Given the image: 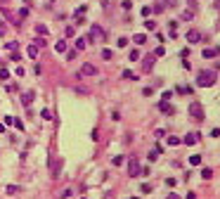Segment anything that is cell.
I'll return each mask as SVG.
<instances>
[{
    "label": "cell",
    "instance_id": "cell-1",
    "mask_svg": "<svg viewBox=\"0 0 220 199\" xmlns=\"http://www.w3.org/2000/svg\"><path fill=\"white\" fill-rule=\"evenodd\" d=\"M197 83L201 88H211L215 83V71H208V69H204V71H199V76H197Z\"/></svg>",
    "mask_w": 220,
    "mask_h": 199
},
{
    "label": "cell",
    "instance_id": "cell-2",
    "mask_svg": "<svg viewBox=\"0 0 220 199\" xmlns=\"http://www.w3.org/2000/svg\"><path fill=\"white\" fill-rule=\"evenodd\" d=\"M128 173H130V178H137L140 173H142V166H140L137 156H130L128 159Z\"/></svg>",
    "mask_w": 220,
    "mask_h": 199
},
{
    "label": "cell",
    "instance_id": "cell-3",
    "mask_svg": "<svg viewBox=\"0 0 220 199\" xmlns=\"http://www.w3.org/2000/svg\"><path fill=\"white\" fill-rule=\"evenodd\" d=\"M189 114H192L197 121H204V107H201V102H192L189 104Z\"/></svg>",
    "mask_w": 220,
    "mask_h": 199
},
{
    "label": "cell",
    "instance_id": "cell-4",
    "mask_svg": "<svg viewBox=\"0 0 220 199\" xmlns=\"http://www.w3.org/2000/svg\"><path fill=\"white\" fill-rule=\"evenodd\" d=\"M199 140H201V133H197V130H192V133H187V135H185V145H197V142Z\"/></svg>",
    "mask_w": 220,
    "mask_h": 199
},
{
    "label": "cell",
    "instance_id": "cell-5",
    "mask_svg": "<svg viewBox=\"0 0 220 199\" xmlns=\"http://www.w3.org/2000/svg\"><path fill=\"white\" fill-rule=\"evenodd\" d=\"M78 76H97V66L95 64H83L81 71H78Z\"/></svg>",
    "mask_w": 220,
    "mask_h": 199
},
{
    "label": "cell",
    "instance_id": "cell-6",
    "mask_svg": "<svg viewBox=\"0 0 220 199\" xmlns=\"http://www.w3.org/2000/svg\"><path fill=\"white\" fill-rule=\"evenodd\" d=\"M59 168H62V159H50V173H52V178L59 175Z\"/></svg>",
    "mask_w": 220,
    "mask_h": 199
},
{
    "label": "cell",
    "instance_id": "cell-7",
    "mask_svg": "<svg viewBox=\"0 0 220 199\" xmlns=\"http://www.w3.org/2000/svg\"><path fill=\"white\" fill-rule=\"evenodd\" d=\"M159 109H161L163 114H175V107L168 104V100H161V102H159Z\"/></svg>",
    "mask_w": 220,
    "mask_h": 199
},
{
    "label": "cell",
    "instance_id": "cell-8",
    "mask_svg": "<svg viewBox=\"0 0 220 199\" xmlns=\"http://www.w3.org/2000/svg\"><path fill=\"white\" fill-rule=\"evenodd\" d=\"M33 95H36L33 90H26V92L22 95V104H24V107H31V102H33Z\"/></svg>",
    "mask_w": 220,
    "mask_h": 199
},
{
    "label": "cell",
    "instance_id": "cell-9",
    "mask_svg": "<svg viewBox=\"0 0 220 199\" xmlns=\"http://www.w3.org/2000/svg\"><path fill=\"white\" fill-rule=\"evenodd\" d=\"M199 40H201V33L199 31H194V29L187 31V43H199Z\"/></svg>",
    "mask_w": 220,
    "mask_h": 199
},
{
    "label": "cell",
    "instance_id": "cell-10",
    "mask_svg": "<svg viewBox=\"0 0 220 199\" xmlns=\"http://www.w3.org/2000/svg\"><path fill=\"white\" fill-rule=\"evenodd\" d=\"M26 52H28V57H38V52H40V48H38L36 43H31V45L26 48Z\"/></svg>",
    "mask_w": 220,
    "mask_h": 199
},
{
    "label": "cell",
    "instance_id": "cell-11",
    "mask_svg": "<svg viewBox=\"0 0 220 199\" xmlns=\"http://www.w3.org/2000/svg\"><path fill=\"white\" fill-rule=\"evenodd\" d=\"M151 69H154V55L145 57V71H151Z\"/></svg>",
    "mask_w": 220,
    "mask_h": 199
},
{
    "label": "cell",
    "instance_id": "cell-12",
    "mask_svg": "<svg viewBox=\"0 0 220 199\" xmlns=\"http://www.w3.org/2000/svg\"><path fill=\"white\" fill-rule=\"evenodd\" d=\"M85 43H88V38H76L74 48H76V50H85Z\"/></svg>",
    "mask_w": 220,
    "mask_h": 199
},
{
    "label": "cell",
    "instance_id": "cell-13",
    "mask_svg": "<svg viewBox=\"0 0 220 199\" xmlns=\"http://www.w3.org/2000/svg\"><path fill=\"white\" fill-rule=\"evenodd\" d=\"M54 50H57V52H66V40H62V38H59L57 45H54Z\"/></svg>",
    "mask_w": 220,
    "mask_h": 199
},
{
    "label": "cell",
    "instance_id": "cell-14",
    "mask_svg": "<svg viewBox=\"0 0 220 199\" xmlns=\"http://www.w3.org/2000/svg\"><path fill=\"white\" fill-rule=\"evenodd\" d=\"M133 40H135L137 45H145V43H147V36H145V33H137V36H135Z\"/></svg>",
    "mask_w": 220,
    "mask_h": 199
},
{
    "label": "cell",
    "instance_id": "cell-15",
    "mask_svg": "<svg viewBox=\"0 0 220 199\" xmlns=\"http://www.w3.org/2000/svg\"><path fill=\"white\" fill-rule=\"evenodd\" d=\"M163 10H166V5H163V3H156V5H151V12H156V14H161Z\"/></svg>",
    "mask_w": 220,
    "mask_h": 199
},
{
    "label": "cell",
    "instance_id": "cell-16",
    "mask_svg": "<svg viewBox=\"0 0 220 199\" xmlns=\"http://www.w3.org/2000/svg\"><path fill=\"white\" fill-rule=\"evenodd\" d=\"M189 164H192V166H201V156H199V154H192V156H189Z\"/></svg>",
    "mask_w": 220,
    "mask_h": 199
},
{
    "label": "cell",
    "instance_id": "cell-17",
    "mask_svg": "<svg viewBox=\"0 0 220 199\" xmlns=\"http://www.w3.org/2000/svg\"><path fill=\"white\" fill-rule=\"evenodd\" d=\"M168 145H171V147H177V145H180V142H182V140H180V138H175V135H171V138H168Z\"/></svg>",
    "mask_w": 220,
    "mask_h": 199
},
{
    "label": "cell",
    "instance_id": "cell-18",
    "mask_svg": "<svg viewBox=\"0 0 220 199\" xmlns=\"http://www.w3.org/2000/svg\"><path fill=\"white\" fill-rule=\"evenodd\" d=\"M145 29H147V31H156V22L147 19V22H145Z\"/></svg>",
    "mask_w": 220,
    "mask_h": 199
},
{
    "label": "cell",
    "instance_id": "cell-19",
    "mask_svg": "<svg viewBox=\"0 0 220 199\" xmlns=\"http://www.w3.org/2000/svg\"><path fill=\"white\" fill-rule=\"evenodd\" d=\"M201 178H206V180L213 178V171H211V168H201Z\"/></svg>",
    "mask_w": 220,
    "mask_h": 199
},
{
    "label": "cell",
    "instance_id": "cell-20",
    "mask_svg": "<svg viewBox=\"0 0 220 199\" xmlns=\"http://www.w3.org/2000/svg\"><path fill=\"white\" fill-rule=\"evenodd\" d=\"M121 76H123V78H133V81H137V76H135L133 71H128V69H125V71H123Z\"/></svg>",
    "mask_w": 220,
    "mask_h": 199
},
{
    "label": "cell",
    "instance_id": "cell-21",
    "mask_svg": "<svg viewBox=\"0 0 220 199\" xmlns=\"http://www.w3.org/2000/svg\"><path fill=\"white\" fill-rule=\"evenodd\" d=\"M36 33H38V36H48V29H45V26H36Z\"/></svg>",
    "mask_w": 220,
    "mask_h": 199
},
{
    "label": "cell",
    "instance_id": "cell-22",
    "mask_svg": "<svg viewBox=\"0 0 220 199\" xmlns=\"http://www.w3.org/2000/svg\"><path fill=\"white\" fill-rule=\"evenodd\" d=\"M111 164H114V166H121V164H123V156H121V154H118V156H114V159H111Z\"/></svg>",
    "mask_w": 220,
    "mask_h": 199
},
{
    "label": "cell",
    "instance_id": "cell-23",
    "mask_svg": "<svg viewBox=\"0 0 220 199\" xmlns=\"http://www.w3.org/2000/svg\"><path fill=\"white\" fill-rule=\"evenodd\" d=\"M0 78H3V81H7V78H10V71H7L5 66H3V69H0Z\"/></svg>",
    "mask_w": 220,
    "mask_h": 199
},
{
    "label": "cell",
    "instance_id": "cell-24",
    "mask_svg": "<svg viewBox=\"0 0 220 199\" xmlns=\"http://www.w3.org/2000/svg\"><path fill=\"white\" fill-rule=\"evenodd\" d=\"M85 12H88V7H85V5H81V7H78V10H76V17H83V14H85Z\"/></svg>",
    "mask_w": 220,
    "mask_h": 199
},
{
    "label": "cell",
    "instance_id": "cell-25",
    "mask_svg": "<svg viewBox=\"0 0 220 199\" xmlns=\"http://www.w3.org/2000/svg\"><path fill=\"white\" fill-rule=\"evenodd\" d=\"M140 59V50H133V52H130V62H137Z\"/></svg>",
    "mask_w": 220,
    "mask_h": 199
},
{
    "label": "cell",
    "instance_id": "cell-26",
    "mask_svg": "<svg viewBox=\"0 0 220 199\" xmlns=\"http://www.w3.org/2000/svg\"><path fill=\"white\" fill-rule=\"evenodd\" d=\"M19 192V187H17V185H7V194H17Z\"/></svg>",
    "mask_w": 220,
    "mask_h": 199
},
{
    "label": "cell",
    "instance_id": "cell-27",
    "mask_svg": "<svg viewBox=\"0 0 220 199\" xmlns=\"http://www.w3.org/2000/svg\"><path fill=\"white\" fill-rule=\"evenodd\" d=\"M192 17H194V12H192V10H185V12H182V19H187V22L192 19Z\"/></svg>",
    "mask_w": 220,
    "mask_h": 199
},
{
    "label": "cell",
    "instance_id": "cell-28",
    "mask_svg": "<svg viewBox=\"0 0 220 199\" xmlns=\"http://www.w3.org/2000/svg\"><path fill=\"white\" fill-rule=\"evenodd\" d=\"M102 57H104V59H111V57H114V52H111V50H107V48H104V50H102Z\"/></svg>",
    "mask_w": 220,
    "mask_h": 199
},
{
    "label": "cell",
    "instance_id": "cell-29",
    "mask_svg": "<svg viewBox=\"0 0 220 199\" xmlns=\"http://www.w3.org/2000/svg\"><path fill=\"white\" fill-rule=\"evenodd\" d=\"M201 55H204V59H211V57H213V55H215V50H204V52H201Z\"/></svg>",
    "mask_w": 220,
    "mask_h": 199
},
{
    "label": "cell",
    "instance_id": "cell-30",
    "mask_svg": "<svg viewBox=\"0 0 220 199\" xmlns=\"http://www.w3.org/2000/svg\"><path fill=\"white\" fill-rule=\"evenodd\" d=\"M12 126H14L17 130H24V123H22V121H19V118H14V123H12Z\"/></svg>",
    "mask_w": 220,
    "mask_h": 199
},
{
    "label": "cell",
    "instance_id": "cell-31",
    "mask_svg": "<svg viewBox=\"0 0 220 199\" xmlns=\"http://www.w3.org/2000/svg\"><path fill=\"white\" fill-rule=\"evenodd\" d=\"M121 7H123V10H130V7H133V3H130V0H123V3H121Z\"/></svg>",
    "mask_w": 220,
    "mask_h": 199
},
{
    "label": "cell",
    "instance_id": "cell-32",
    "mask_svg": "<svg viewBox=\"0 0 220 199\" xmlns=\"http://www.w3.org/2000/svg\"><path fill=\"white\" fill-rule=\"evenodd\" d=\"M17 48H19V43H14V40H12V43H7V50H12V52H14Z\"/></svg>",
    "mask_w": 220,
    "mask_h": 199
},
{
    "label": "cell",
    "instance_id": "cell-33",
    "mask_svg": "<svg viewBox=\"0 0 220 199\" xmlns=\"http://www.w3.org/2000/svg\"><path fill=\"white\" fill-rule=\"evenodd\" d=\"M151 14V5L149 7H142V17H149Z\"/></svg>",
    "mask_w": 220,
    "mask_h": 199
},
{
    "label": "cell",
    "instance_id": "cell-34",
    "mask_svg": "<svg viewBox=\"0 0 220 199\" xmlns=\"http://www.w3.org/2000/svg\"><path fill=\"white\" fill-rule=\"evenodd\" d=\"M128 45V38H118V48H125Z\"/></svg>",
    "mask_w": 220,
    "mask_h": 199
},
{
    "label": "cell",
    "instance_id": "cell-35",
    "mask_svg": "<svg viewBox=\"0 0 220 199\" xmlns=\"http://www.w3.org/2000/svg\"><path fill=\"white\" fill-rule=\"evenodd\" d=\"M163 55H166V50H163V48H156V55H154V57H163Z\"/></svg>",
    "mask_w": 220,
    "mask_h": 199
},
{
    "label": "cell",
    "instance_id": "cell-36",
    "mask_svg": "<svg viewBox=\"0 0 220 199\" xmlns=\"http://www.w3.org/2000/svg\"><path fill=\"white\" fill-rule=\"evenodd\" d=\"M163 3H166L168 7H177V0H163Z\"/></svg>",
    "mask_w": 220,
    "mask_h": 199
},
{
    "label": "cell",
    "instance_id": "cell-37",
    "mask_svg": "<svg viewBox=\"0 0 220 199\" xmlns=\"http://www.w3.org/2000/svg\"><path fill=\"white\" fill-rule=\"evenodd\" d=\"M156 156H159V152H156V149L149 152V161H156Z\"/></svg>",
    "mask_w": 220,
    "mask_h": 199
},
{
    "label": "cell",
    "instance_id": "cell-38",
    "mask_svg": "<svg viewBox=\"0 0 220 199\" xmlns=\"http://www.w3.org/2000/svg\"><path fill=\"white\" fill-rule=\"evenodd\" d=\"M40 116H43V118H52V114H50L48 109H43V112H40Z\"/></svg>",
    "mask_w": 220,
    "mask_h": 199
},
{
    "label": "cell",
    "instance_id": "cell-39",
    "mask_svg": "<svg viewBox=\"0 0 220 199\" xmlns=\"http://www.w3.org/2000/svg\"><path fill=\"white\" fill-rule=\"evenodd\" d=\"M14 123V116H5V126H12Z\"/></svg>",
    "mask_w": 220,
    "mask_h": 199
},
{
    "label": "cell",
    "instance_id": "cell-40",
    "mask_svg": "<svg viewBox=\"0 0 220 199\" xmlns=\"http://www.w3.org/2000/svg\"><path fill=\"white\" fill-rule=\"evenodd\" d=\"M187 3H189V7H192V10L197 7V0H187Z\"/></svg>",
    "mask_w": 220,
    "mask_h": 199
},
{
    "label": "cell",
    "instance_id": "cell-41",
    "mask_svg": "<svg viewBox=\"0 0 220 199\" xmlns=\"http://www.w3.org/2000/svg\"><path fill=\"white\" fill-rule=\"evenodd\" d=\"M213 7H215L218 12H220V0H215V3H213Z\"/></svg>",
    "mask_w": 220,
    "mask_h": 199
},
{
    "label": "cell",
    "instance_id": "cell-42",
    "mask_svg": "<svg viewBox=\"0 0 220 199\" xmlns=\"http://www.w3.org/2000/svg\"><path fill=\"white\" fill-rule=\"evenodd\" d=\"M0 3H7V0H0Z\"/></svg>",
    "mask_w": 220,
    "mask_h": 199
}]
</instances>
